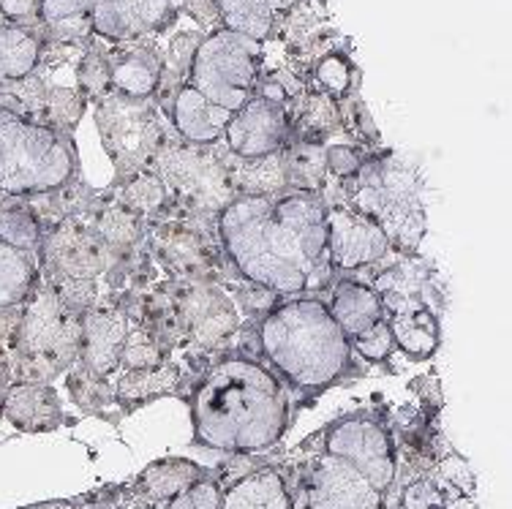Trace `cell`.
<instances>
[{
    "label": "cell",
    "instance_id": "25",
    "mask_svg": "<svg viewBox=\"0 0 512 509\" xmlns=\"http://www.w3.org/2000/svg\"><path fill=\"white\" fill-rule=\"evenodd\" d=\"M164 60L156 49L134 47L123 52L115 63H109V82L120 96L150 98L161 85Z\"/></svg>",
    "mask_w": 512,
    "mask_h": 509
},
{
    "label": "cell",
    "instance_id": "35",
    "mask_svg": "<svg viewBox=\"0 0 512 509\" xmlns=\"http://www.w3.org/2000/svg\"><path fill=\"white\" fill-rule=\"evenodd\" d=\"M349 346H352V354H357L365 363H387L395 349L393 335H390V327H387V319L374 324L371 330L355 335V338L349 341Z\"/></svg>",
    "mask_w": 512,
    "mask_h": 509
},
{
    "label": "cell",
    "instance_id": "28",
    "mask_svg": "<svg viewBox=\"0 0 512 509\" xmlns=\"http://www.w3.org/2000/svg\"><path fill=\"white\" fill-rule=\"evenodd\" d=\"M115 202L128 213L145 218V221L164 218L172 213V199H169L167 186L150 167L123 177V183L115 191Z\"/></svg>",
    "mask_w": 512,
    "mask_h": 509
},
{
    "label": "cell",
    "instance_id": "12",
    "mask_svg": "<svg viewBox=\"0 0 512 509\" xmlns=\"http://www.w3.org/2000/svg\"><path fill=\"white\" fill-rule=\"evenodd\" d=\"M167 294L188 346L218 349L237 333L240 311L216 281H178L167 286Z\"/></svg>",
    "mask_w": 512,
    "mask_h": 509
},
{
    "label": "cell",
    "instance_id": "20",
    "mask_svg": "<svg viewBox=\"0 0 512 509\" xmlns=\"http://www.w3.org/2000/svg\"><path fill=\"white\" fill-rule=\"evenodd\" d=\"M439 316L442 311L428 303H406L384 311L395 349H401L412 360H428L439 349L442 341Z\"/></svg>",
    "mask_w": 512,
    "mask_h": 509
},
{
    "label": "cell",
    "instance_id": "8",
    "mask_svg": "<svg viewBox=\"0 0 512 509\" xmlns=\"http://www.w3.org/2000/svg\"><path fill=\"white\" fill-rule=\"evenodd\" d=\"M150 169L161 177L172 199V213L199 221H216L237 196L224 156L213 145L164 142Z\"/></svg>",
    "mask_w": 512,
    "mask_h": 509
},
{
    "label": "cell",
    "instance_id": "22",
    "mask_svg": "<svg viewBox=\"0 0 512 509\" xmlns=\"http://www.w3.org/2000/svg\"><path fill=\"white\" fill-rule=\"evenodd\" d=\"M325 303L335 324L346 335V341H352L355 335L371 330L374 324L384 319V308L374 286L368 281H360V278H349V275L333 281L330 300H325Z\"/></svg>",
    "mask_w": 512,
    "mask_h": 509
},
{
    "label": "cell",
    "instance_id": "34",
    "mask_svg": "<svg viewBox=\"0 0 512 509\" xmlns=\"http://www.w3.org/2000/svg\"><path fill=\"white\" fill-rule=\"evenodd\" d=\"M314 79L316 85H319V93H325L330 98H344L352 88V66H349V60L344 55H338V52H330L325 58L316 63L314 69Z\"/></svg>",
    "mask_w": 512,
    "mask_h": 509
},
{
    "label": "cell",
    "instance_id": "9",
    "mask_svg": "<svg viewBox=\"0 0 512 509\" xmlns=\"http://www.w3.org/2000/svg\"><path fill=\"white\" fill-rule=\"evenodd\" d=\"M256 82H259V41L227 28L199 41L188 71V85L197 88L210 104L237 112L254 96Z\"/></svg>",
    "mask_w": 512,
    "mask_h": 509
},
{
    "label": "cell",
    "instance_id": "4",
    "mask_svg": "<svg viewBox=\"0 0 512 509\" xmlns=\"http://www.w3.org/2000/svg\"><path fill=\"white\" fill-rule=\"evenodd\" d=\"M335 194L382 229L390 251L417 254L428 232V213L423 177L409 161L393 150L368 153L360 172L338 183Z\"/></svg>",
    "mask_w": 512,
    "mask_h": 509
},
{
    "label": "cell",
    "instance_id": "41",
    "mask_svg": "<svg viewBox=\"0 0 512 509\" xmlns=\"http://www.w3.org/2000/svg\"><path fill=\"white\" fill-rule=\"evenodd\" d=\"M379 509H384V507H379Z\"/></svg>",
    "mask_w": 512,
    "mask_h": 509
},
{
    "label": "cell",
    "instance_id": "17",
    "mask_svg": "<svg viewBox=\"0 0 512 509\" xmlns=\"http://www.w3.org/2000/svg\"><path fill=\"white\" fill-rule=\"evenodd\" d=\"M131 314L123 300H104L82 314L77 368L96 379H109L120 371V352L126 343Z\"/></svg>",
    "mask_w": 512,
    "mask_h": 509
},
{
    "label": "cell",
    "instance_id": "19",
    "mask_svg": "<svg viewBox=\"0 0 512 509\" xmlns=\"http://www.w3.org/2000/svg\"><path fill=\"white\" fill-rule=\"evenodd\" d=\"M3 417L25 433L58 431L63 425V406L52 384L11 382L3 398Z\"/></svg>",
    "mask_w": 512,
    "mask_h": 509
},
{
    "label": "cell",
    "instance_id": "23",
    "mask_svg": "<svg viewBox=\"0 0 512 509\" xmlns=\"http://www.w3.org/2000/svg\"><path fill=\"white\" fill-rule=\"evenodd\" d=\"M183 371L178 363H164L156 368H137V371H120L112 384V395L120 409H137L142 403L158 401L164 395L180 390Z\"/></svg>",
    "mask_w": 512,
    "mask_h": 509
},
{
    "label": "cell",
    "instance_id": "18",
    "mask_svg": "<svg viewBox=\"0 0 512 509\" xmlns=\"http://www.w3.org/2000/svg\"><path fill=\"white\" fill-rule=\"evenodd\" d=\"M169 0H99L90 14V30L109 41H131L167 25Z\"/></svg>",
    "mask_w": 512,
    "mask_h": 509
},
{
    "label": "cell",
    "instance_id": "3",
    "mask_svg": "<svg viewBox=\"0 0 512 509\" xmlns=\"http://www.w3.org/2000/svg\"><path fill=\"white\" fill-rule=\"evenodd\" d=\"M256 346L270 371L292 390L322 392L355 373V354L319 294L276 303L259 319Z\"/></svg>",
    "mask_w": 512,
    "mask_h": 509
},
{
    "label": "cell",
    "instance_id": "2",
    "mask_svg": "<svg viewBox=\"0 0 512 509\" xmlns=\"http://www.w3.org/2000/svg\"><path fill=\"white\" fill-rule=\"evenodd\" d=\"M194 441L221 452H259L273 447L289 425L284 382L262 360L229 354L207 365L191 387Z\"/></svg>",
    "mask_w": 512,
    "mask_h": 509
},
{
    "label": "cell",
    "instance_id": "13",
    "mask_svg": "<svg viewBox=\"0 0 512 509\" xmlns=\"http://www.w3.org/2000/svg\"><path fill=\"white\" fill-rule=\"evenodd\" d=\"M145 245L175 281H210L218 270V254H224L218 251V235L213 237L205 226L183 216L148 221Z\"/></svg>",
    "mask_w": 512,
    "mask_h": 509
},
{
    "label": "cell",
    "instance_id": "27",
    "mask_svg": "<svg viewBox=\"0 0 512 509\" xmlns=\"http://www.w3.org/2000/svg\"><path fill=\"white\" fill-rule=\"evenodd\" d=\"M237 196H265L286 191L284 150L265 158H224Z\"/></svg>",
    "mask_w": 512,
    "mask_h": 509
},
{
    "label": "cell",
    "instance_id": "11",
    "mask_svg": "<svg viewBox=\"0 0 512 509\" xmlns=\"http://www.w3.org/2000/svg\"><path fill=\"white\" fill-rule=\"evenodd\" d=\"M325 452L360 471L371 488L387 493L395 480L393 436L374 414H346L325 431Z\"/></svg>",
    "mask_w": 512,
    "mask_h": 509
},
{
    "label": "cell",
    "instance_id": "6",
    "mask_svg": "<svg viewBox=\"0 0 512 509\" xmlns=\"http://www.w3.org/2000/svg\"><path fill=\"white\" fill-rule=\"evenodd\" d=\"M77 150L66 131L0 109V194L39 196L69 186Z\"/></svg>",
    "mask_w": 512,
    "mask_h": 509
},
{
    "label": "cell",
    "instance_id": "33",
    "mask_svg": "<svg viewBox=\"0 0 512 509\" xmlns=\"http://www.w3.org/2000/svg\"><path fill=\"white\" fill-rule=\"evenodd\" d=\"M99 0H39V20L55 36L69 39L82 33L79 28H90V14L96 9Z\"/></svg>",
    "mask_w": 512,
    "mask_h": 509
},
{
    "label": "cell",
    "instance_id": "24",
    "mask_svg": "<svg viewBox=\"0 0 512 509\" xmlns=\"http://www.w3.org/2000/svg\"><path fill=\"white\" fill-rule=\"evenodd\" d=\"M221 509H292V493L276 469H256L224 490Z\"/></svg>",
    "mask_w": 512,
    "mask_h": 509
},
{
    "label": "cell",
    "instance_id": "29",
    "mask_svg": "<svg viewBox=\"0 0 512 509\" xmlns=\"http://www.w3.org/2000/svg\"><path fill=\"white\" fill-rule=\"evenodd\" d=\"M202 477H205V471L197 463L183 461V458H167V461L150 463L148 469L142 471L139 490L145 493V499H150L153 504H161V501H169L180 496V493H186Z\"/></svg>",
    "mask_w": 512,
    "mask_h": 509
},
{
    "label": "cell",
    "instance_id": "21",
    "mask_svg": "<svg viewBox=\"0 0 512 509\" xmlns=\"http://www.w3.org/2000/svg\"><path fill=\"white\" fill-rule=\"evenodd\" d=\"M232 112L210 104L197 88L180 85L172 96V126L188 145H216L224 139Z\"/></svg>",
    "mask_w": 512,
    "mask_h": 509
},
{
    "label": "cell",
    "instance_id": "16",
    "mask_svg": "<svg viewBox=\"0 0 512 509\" xmlns=\"http://www.w3.org/2000/svg\"><path fill=\"white\" fill-rule=\"evenodd\" d=\"M292 139V115L284 104L251 96L232 112L224 128V145L235 158H265L281 153Z\"/></svg>",
    "mask_w": 512,
    "mask_h": 509
},
{
    "label": "cell",
    "instance_id": "40",
    "mask_svg": "<svg viewBox=\"0 0 512 509\" xmlns=\"http://www.w3.org/2000/svg\"><path fill=\"white\" fill-rule=\"evenodd\" d=\"M9 371L6 368H0V414H3V398H6V390H9Z\"/></svg>",
    "mask_w": 512,
    "mask_h": 509
},
{
    "label": "cell",
    "instance_id": "32",
    "mask_svg": "<svg viewBox=\"0 0 512 509\" xmlns=\"http://www.w3.org/2000/svg\"><path fill=\"white\" fill-rule=\"evenodd\" d=\"M169 354H172V349L164 343V338L131 314V327H128L126 343H123V352H120V371L156 368V365L169 363Z\"/></svg>",
    "mask_w": 512,
    "mask_h": 509
},
{
    "label": "cell",
    "instance_id": "15",
    "mask_svg": "<svg viewBox=\"0 0 512 509\" xmlns=\"http://www.w3.org/2000/svg\"><path fill=\"white\" fill-rule=\"evenodd\" d=\"M384 496L360 471L322 452L300 474L292 509H379Z\"/></svg>",
    "mask_w": 512,
    "mask_h": 509
},
{
    "label": "cell",
    "instance_id": "31",
    "mask_svg": "<svg viewBox=\"0 0 512 509\" xmlns=\"http://www.w3.org/2000/svg\"><path fill=\"white\" fill-rule=\"evenodd\" d=\"M41 235L44 229L28 196H6V202H0V243L36 256Z\"/></svg>",
    "mask_w": 512,
    "mask_h": 509
},
{
    "label": "cell",
    "instance_id": "14",
    "mask_svg": "<svg viewBox=\"0 0 512 509\" xmlns=\"http://www.w3.org/2000/svg\"><path fill=\"white\" fill-rule=\"evenodd\" d=\"M325 199V229L327 256L330 267L341 273H357L379 265L390 256V243L379 226L360 210L344 202L341 196H322Z\"/></svg>",
    "mask_w": 512,
    "mask_h": 509
},
{
    "label": "cell",
    "instance_id": "10",
    "mask_svg": "<svg viewBox=\"0 0 512 509\" xmlns=\"http://www.w3.org/2000/svg\"><path fill=\"white\" fill-rule=\"evenodd\" d=\"M96 126L101 145L115 164L118 180L148 169L167 142V131L148 98H128L120 93L104 96L96 109Z\"/></svg>",
    "mask_w": 512,
    "mask_h": 509
},
{
    "label": "cell",
    "instance_id": "26",
    "mask_svg": "<svg viewBox=\"0 0 512 509\" xmlns=\"http://www.w3.org/2000/svg\"><path fill=\"white\" fill-rule=\"evenodd\" d=\"M41 52L39 33L25 25H0V88L28 79L39 69Z\"/></svg>",
    "mask_w": 512,
    "mask_h": 509
},
{
    "label": "cell",
    "instance_id": "1",
    "mask_svg": "<svg viewBox=\"0 0 512 509\" xmlns=\"http://www.w3.org/2000/svg\"><path fill=\"white\" fill-rule=\"evenodd\" d=\"M221 251L237 275L276 297L319 294L333 286L325 199L306 191L235 196L216 218Z\"/></svg>",
    "mask_w": 512,
    "mask_h": 509
},
{
    "label": "cell",
    "instance_id": "30",
    "mask_svg": "<svg viewBox=\"0 0 512 509\" xmlns=\"http://www.w3.org/2000/svg\"><path fill=\"white\" fill-rule=\"evenodd\" d=\"M39 281V262L33 254L0 243V311L25 303Z\"/></svg>",
    "mask_w": 512,
    "mask_h": 509
},
{
    "label": "cell",
    "instance_id": "39",
    "mask_svg": "<svg viewBox=\"0 0 512 509\" xmlns=\"http://www.w3.org/2000/svg\"><path fill=\"white\" fill-rule=\"evenodd\" d=\"M0 14L9 20V25L39 20V0H0Z\"/></svg>",
    "mask_w": 512,
    "mask_h": 509
},
{
    "label": "cell",
    "instance_id": "37",
    "mask_svg": "<svg viewBox=\"0 0 512 509\" xmlns=\"http://www.w3.org/2000/svg\"><path fill=\"white\" fill-rule=\"evenodd\" d=\"M221 496H224V490L218 488V482L202 477L186 493L161 501L158 509H221Z\"/></svg>",
    "mask_w": 512,
    "mask_h": 509
},
{
    "label": "cell",
    "instance_id": "5",
    "mask_svg": "<svg viewBox=\"0 0 512 509\" xmlns=\"http://www.w3.org/2000/svg\"><path fill=\"white\" fill-rule=\"evenodd\" d=\"M96 207L47 226L36 254L41 281L50 284L79 314L104 300H115L101 294V284H107L112 267V254L93 226Z\"/></svg>",
    "mask_w": 512,
    "mask_h": 509
},
{
    "label": "cell",
    "instance_id": "38",
    "mask_svg": "<svg viewBox=\"0 0 512 509\" xmlns=\"http://www.w3.org/2000/svg\"><path fill=\"white\" fill-rule=\"evenodd\" d=\"M398 509H447V501L434 480H414L401 490Z\"/></svg>",
    "mask_w": 512,
    "mask_h": 509
},
{
    "label": "cell",
    "instance_id": "7",
    "mask_svg": "<svg viewBox=\"0 0 512 509\" xmlns=\"http://www.w3.org/2000/svg\"><path fill=\"white\" fill-rule=\"evenodd\" d=\"M82 314L74 311L50 284L39 281L20 305V324L14 335L11 360L20 365L22 382L50 384L69 371L79 357Z\"/></svg>",
    "mask_w": 512,
    "mask_h": 509
},
{
    "label": "cell",
    "instance_id": "36",
    "mask_svg": "<svg viewBox=\"0 0 512 509\" xmlns=\"http://www.w3.org/2000/svg\"><path fill=\"white\" fill-rule=\"evenodd\" d=\"M365 158H368V153L357 145H325L327 180H335V183L352 180L363 167Z\"/></svg>",
    "mask_w": 512,
    "mask_h": 509
}]
</instances>
